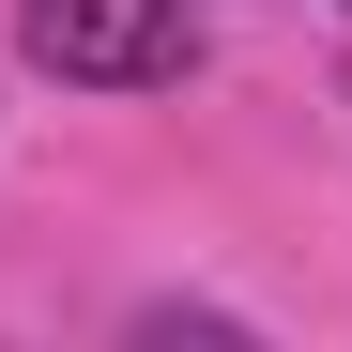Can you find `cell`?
<instances>
[{"label":"cell","mask_w":352,"mask_h":352,"mask_svg":"<svg viewBox=\"0 0 352 352\" xmlns=\"http://www.w3.org/2000/svg\"><path fill=\"white\" fill-rule=\"evenodd\" d=\"M16 46L62 92H168V77H199V16L184 0H16Z\"/></svg>","instance_id":"1"},{"label":"cell","mask_w":352,"mask_h":352,"mask_svg":"<svg viewBox=\"0 0 352 352\" xmlns=\"http://www.w3.org/2000/svg\"><path fill=\"white\" fill-rule=\"evenodd\" d=\"M337 16H352V0H337Z\"/></svg>","instance_id":"2"}]
</instances>
